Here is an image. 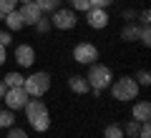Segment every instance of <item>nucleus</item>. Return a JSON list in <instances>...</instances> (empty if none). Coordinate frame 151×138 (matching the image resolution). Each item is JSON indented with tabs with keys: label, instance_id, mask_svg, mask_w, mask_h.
<instances>
[{
	"label": "nucleus",
	"instance_id": "obj_1",
	"mask_svg": "<svg viewBox=\"0 0 151 138\" xmlns=\"http://www.w3.org/2000/svg\"><path fill=\"white\" fill-rule=\"evenodd\" d=\"M25 116H28V123H30L35 131H48V126H50V116H48V108H45V103L43 101H28L25 103Z\"/></svg>",
	"mask_w": 151,
	"mask_h": 138
},
{
	"label": "nucleus",
	"instance_id": "obj_2",
	"mask_svg": "<svg viewBox=\"0 0 151 138\" xmlns=\"http://www.w3.org/2000/svg\"><path fill=\"white\" fill-rule=\"evenodd\" d=\"M88 85H91L96 93H101V90H106L108 85L113 83V75H111V68H106V65H98V63H91V68H88V75H86Z\"/></svg>",
	"mask_w": 151,
	"mask_h": 138
},
{
	"label": "nucleus",
	"instance_id": "obj_3",
	"mask_svg": "<svg viewBox=\"0 0 151 138\" xmlns=\"http://www.w3.org/2000/svg\"><path fill=\"white\" fill-rule=\"evenodd\" d=\"M23 88H25V93L30 98H40V96H45L48 93V88H50V75L48 73H33V75H28L25 80H23Z\"/></svg>",
	"mask_w": 151,
	"mask_h": 138
},
{
	"label": "nucleus",
	"instance_id": "obj_4",
	"mask_svg": "<svg viewBox=\"0 0 151 138\" xmlns=\"http://www.w3.org/2000/svg\"><path fill=\"white\" fill-rule=\"evenodd\" d=\"M139 88L141 85L136 83L134 78H129V75H124V78H119L116 83H111V93L116 101H134L136 96H139Z\"/></svg>",
	"mask_w": 151,
	"mask_h": 138
},
{
	"label": "nucleus",
	"instance_id": "obj_5",
	"mask_svg": "<svg viewBox=\"0 0 151 138\" xmlns=\"http://www.w3.org/2000/svg\"><path fill=\"white\" fill-rule=\"evenodd\" d=\"M3 101L8 103V111H20V108H25V103L30 101V96L25 93L23 85H18V88H8V90H5Z\"/></svg>",
	"mask_w": 151,
	"mask_h": 138
},
{
	"label": "nucleus",
	"instance_id": "obj_6",
	"mask_svg": "<svg viewBox=\"0 0 151 138\" xmlns=\"http://www.w3.org/2000/svg\"><path fill=\"white\" fill-rule=\"evenodd\" d=\"M73 58H76V63L91 65V63H96L98 50H96V45H91V43H78V45L73 48Z\"/></svg>",
	"mask_w": 151,
	"mask_h": 138
},
{
	"label": "nucleus",
	"instance_id": "obj_7",
	"mask_svg": "<svg viewBox=\"0 0 151 138\" xmlns=\"http://www.w3.org/2000/svg\"><path fill=\"white\" fill-rule=\"evenodd\" d=\"M50 25L58 28V30H70V28H76V13L73 10H53Z\"/></svg>",
	"mask_w": 151,
	"mask_h": 138
},
{
	"label": "nucleus",
	"instance_id": "obj_8",
	"mask_svg": "<svg viewBox=\"0 0 151 138\" xmlns=\"http://www.w3.org/2000/svg\"><path fill=\"white\" fill-rule=\"evenodd\" d=\"M20 18H23V25H35L40 18H43V13H40V8L35 5V3H23L20 10Z\"/></svg>",
	"mask_w": 151,
	"mask_h": 138
},
{
	"label": "nucleus",
	"instance_id": "obj_9",
	"mask_svg": "<svg viewBox=\"0 0 151 138\" xmlns=\"http://www.w3.org/2000/svg\"><path fill=\"white\" fill-rule=\"evenodd\" d=\"M86 20H88L91 28L101 30V28L108 25V13L103 10V8H91V10H86Z\"/></svg>",
	"mask_w": 151,
	"mask_h": 138
},
{
	"label": "nucleus",
	"instance_id": "obj_10",
	"mask_svg": "<svg viewBox=\"0 0 151 138\" xmlns=\"http://www.w3.org/2000/svg\"><path fill=\"white\" fill-rule=\"evenodd\" d=\"M15 60H18V65H23V68H28V65H33V60H35V50L30 48V45H18L15 48Z\"/></svg>",
	"mask_w": 151,
	"mask_h": 138
},
{
	"label": "nucleus",
	"instance_id": "obj_11",
	"mask_svg": "<svg viewBox=\"0 0 151 138\" xmlns=\"http://www.w3.org/2000/svg\"><path fill=\"white\" fill-rule=\"evenodd\" d=\"M134 121H139V123L151 121V103L149 101H141L134 106Z\"/></svg>",
	"mask_w": 151,
	"mask_h": 138
},
{
	"label": "nucleus",
	"instance_id": "obj_12",
	"mask_svg": "<svg viewBox=\"0 0 151 138\" xmlns=\"http://www.w3.org/2000/svg\"><path fill=\"white\" fill-rule=\"evenodd\" d=\"M68 88L73 90V93H88L91 85H88V80L83 78V75H70L68 78Z\"/></svg>",
	"mask_w": 151,
	"mask_h": 138
},
{
	"label": "nucleus",
	"instance_id": "obj_13",
	"mask_svg": "<svg viewBox=\"0 0 151 138\" xmlns=\"http://www.w3.org/2000/svg\"><path fill=\"white\" fill-rule=\"evenodd\" d=\"M5 23H8V28H10V30H20L23 28V18H20V13L18 10H10L5 15Z\"/></svg>",
	"mask_w": 151,
	"mask_h": 138
},
{
	"label": "nucleus",
	"instance_id": "obj_14",
	"mask_svg": "<svg viewBox=\"0 0 151 138\" xmlns=\"http://www.w3.org/2000/svg\"><path fill=\"white\" fill-rule=\"evenodd\" d=\"M139 30L141 28L136 25V23H129V25L124 28V33H121V38H124V40H139Z\"/></svg>",
	"mask_w": 151,
	"mask_h": 138
},
{
	"label": "nucleus",
	"instance_id": "obj_15",
	"mask_svg": "<svg viewBox=\"0 0 151 138\" xmlns=\"http://www.w3.org/2000/svg\"><path fill=\"white\" fill-rule=\"evenodd\" d=\"M35 5L40 8V13H53V10H58L60 0H35Z\"/></svg>",
	"mask_w": 151,
	"mask_h": 138
},
{
	"label": "nucleus",
	"instance_id": "obj_16",
	"mask_svg": "<svg viewBox=\"0 0 151 138\" xmlns=\"http://www.w3.org/2000/svg\"><path fill=\"white\" fill-rule=\"evenodd\" d=\"M23 75L20 73H8L5 78H3V83H5V88H18V85H23Z\"/></svg>",
	"mask_w": 151,
	"mask_h": 138
},
{
	"label": "nucleus",
	"instance_id": "obj_17",
	"mask_svg": "<svg viewBox=\"0 0 151 138\" xmlns=\"http://www.w3.org/2000/svg\"><path fill=\"white\" fill-rule=\"evenodd\" d=\"M103 138H124V128H121L119 123H113V126H108L106 131H103Z\"/></svg>",
	"mask_w": 151,
	"mask_h": 138
},
{
	"label": "nucleus",
	"instance_id": "obj_18",
	"mask_svg": "<svg viewBox=\"0 0 151 138\" xmlns=\"http://www.w3.org/2000/svg\"><path fill=\"white\" fill-rule=\"evenodd\" d=\"M13 123H15L13 111H0V128H13Z\"/></svg>",
	"mask_w": 151,
	"mask_h": 138
},
{
	"label": "nucleus",
	"instance_id": "obj_19",
	"mask_svg": "<svg viewBox=\"0 0 151 138\" xmlns=\"http://www.w3.org/2000/svg\"><path fill=\"white\" fill-rule=\"evenodd\" d=\"M15 3L18 0H0V18H5L10 10H15Z\"/></svg>",
	"mask_w": 151,
	"mask_h": 138
},
{
	"label": "nucleus",
	"instance_id": "obj_20",
	"mask_svg": "<svg viewBox=\"0 0 151 138\" xmlns=\"http://www.w3.org/2000/svg\"><path fill=\"white\" fill-rule=\"evenodd\" d=\"M139 128H141L139 121H129V123H126V128H124V133H126V136H131V138H136V136H139Z\"/></svg>",
	"mask_w": 151,
	"mask_h": 138
},
{
	"label": "nucleus",
	"instance_id": "obj_21",
	"mask_svg": "<svg viewBox=\"0 0 151 138\" xmlns=\"http://www.w3.org/2000/svg\"><path fill=\"white\" fill-rule=\"evenodd\" d=\"M50 28H53V25H50V18H40V20L35 23V30L38 33H48Z\"/></svg>",
	"mask_w": 151,
	"mask_h": 138
},
{
	"label": "nucleus",
	"instance_id": "obj_22",
	"mask_svg": "<svg viewBox=\"0 0 151 138\" xmlns=\"http://www.w3.org/2000/svg\"><path fill=\"white\" fill-rule=\"evenodd\" d=\"M139 40L144 43V45H149V43H151V30H149V25H144V28L139 30Z\"/></svg>",
	"mask_w": 151,
	"mask_h": 138
},
{
	"label": "nucleus",
	"instance_id": "obj_23",
	"mask_svg": "<svg viewBox=\"0 0 151 138\" xmlns=\"http://www.w3.org/2000/svg\"><path fill=\"white\" fill-rule=\"evenodd\" d=\"M136 83H139V85H149V83H151L149 70H139V75H136Z\"/></svg>",
	"mask_w": 151,
	"mask_h": 138
},
{
	"label": "nucleus",
	"instance_id": "obj_24",
	"mask_svg": "<svg viewBox=\"0 0 151 138\" xmlns=\"http://www.w3.org/2000/svg\"><path fill=\"white\" fill-rule=\"evenodd\" d=\"M8 138H28V133L23 128H8Z\"/></svg>",
	"mask_w": 151,
	"mask_h": 138
},
{
	"label": "nucleus",
	"instance_id": "obj_25",
	"mask_svg": "<svg viewBox=\"0 0 151 138\" xmlns=\"http://www.w3.org/2000/svg\"><path fill=\"white\" fill-rule=\"evenodd\" d=\"M139 138H151V126H149V121L141 123V128H139Z\"/></svg>",
	"mask_w": 151,
	"mask_h": 138
},
{
	"label": "nucleus",
	"instance_id": "obj_26",
	"mask_svg": "<svg viewBox=\"0 0 151 138\" xmlns=\"http://www.w3.org/2000/svg\"><path fill=\"white\" fill-rule=\"evenodd\" d=\"M73 8L76 10H91V3L88 0H73Z\"/></svg>",
	"mask_w": 151,
	"mask_h": 138
},
{
	"label": "nucleus",
	"instance_id": "obj_27",
	"mask_svg": "<svg viewBox=\"0 0 151 138\" xmlns=\"http://www.w3.org/2000/svg\"><path fill=\"white\" fill-rule=\"evenodd\" d=\"M88 3H91V8H103V10H106L113 0H88Z\"/></svg>",
	"mask_w": 151,
	"mask_h": 138
},
{
	"label": "nucleus",
	"instance_id": "obj_28",
	"mask_svg": "<svg viewBox=\"0 0 151 138\" xmlns=\"http://www.w3.org/2000/svg\"><path fill=\"white\" fill-rule=\"evenodd\" d=\"M10 33H0V45H10Z\"/></svg>",
	"mask_w": 151,
	"mask_h": 138
},
{
	"label": "nucleus",
	"instance_id": "obj_29",
	"mask_svg": "<svg viewBox=\"0 0 151 138\" xmlns=\"http://www.w3.org/2000/svg\"><path fill=\"white\" fill-rule=\"evenodd\" d=\"M139 18H141V25H149V23H151V20H149V18H151V13H149V10H144Z\"/></svg>",
	"mask_w": 151,
	"mask_h": 138
},
{
	"label": "nucleus",
	"instance_id": "obj_30",
	"mask_svg": "<svg viewBox=\"0 0 151 138\" xmlns=\"http://www.w3.org/2000/svg\"><path fill=\"white\" fill-rule=\"evenodd\" d=\"M5 63V45H0V65Z\"/></svg>",
	"mask_w": 151,
	"mask_h": 138
},
{
	"label": "nucleus",
	"instance_id": "obj_31",
	"mask_svg": "<svg viewBox=\"0 0 151 138\" xmlns=\"http://www.w3.org/2000/svg\"><path fill=\"white\" fill-rule=\"evenodd\" d=\"M5 90H8V88H5V83H3V80H0V98L5 96Z\"/></svg>",
	"mask_w": 151,
	"mask_h": 138
},
{
	"label": "nucleus",
	"instance_id": "obj_32",
	"mask_svg": "<svg viewBox=\"0 0 151 138\" xmlns=\"http://www.w3.org/2000/svg\"><path fill=\"white\" fill-rule=\"evenodd\" d=\"M20 3H35V0H20Z\"/></svg>",
	"mask_w": 151,
	"mask_h": 138
},
{
	"label": "nucleus",
	"instance_id": "obj_33",
	"mask_svg": "<svg viewBox=\"0 0 151 138\" xmlns=\"http://www.w3.org/2000/svg\"><path fill=\"white\" fill-rule=\"evenodd\" d=\"M70 3H73V0H70Z\"/></svg>",
	"mask_w": 151,
	"mask_h": 138
}]
</instances>
